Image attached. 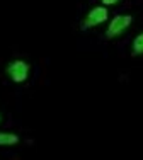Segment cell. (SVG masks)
Wrapping results in <instances>:
<instances>
[{"label":"cell","instance_id":"1","mask_svg":"<svg viewBox=\"0 0 143 160\" xmlns=\"http://www.w3.org/2000/svg\"><path fill=\"white\" fill-rule=\"evenodd\" d=\"M5 73L14 83H24V82H27L29 73H31V65L27 62H24V60H19V58L12 60V62L7 63Z\"/></svg>","mask_w":143,"mask_h":160},{"label":"cell","instance_id":"2","mask_svg":"<svg viewBox=\"0 0 143 160\" xmlns=\"http://www.w3.org/2000/svg\"><path fill=\"white\" fill-rule=\"evenodd\" d=\"M109 17V12H107V7L106 5H97L94 9H90L87 12V16L84 17L82 21V26L80 29L82 31H89V29L96 28V26H101L107 21Z\"/></svg>","mask_w":143,"mask_h":160},{"label":"cell","instance_id":"3","mask_svg":"<svg viewBox=\"0 0 143 160\" xmlns=\"http://www.w3.org/2000/svg\"><path fill=\"white\" fill-rule=\"evenodd\" d=\"M131 22H133V17H131L130 14H118V16H114L111 19V22L107 24L106 38L107 39H112V38L121 36V34L131 26Z\"/></svg>","mask_w":143,"mask_h":160},{"label":"cell","instance_id":"4","mask_svg":"<svg viewBox=\"0 0 143 160\" xmlns=\"http://www.w3.org/2000/svg\"><path fill=\"white\" fill-rule=\"evenodd\" d=\"M21 142V136L16 133H9V131H0V147H14Z\"/></svg>","mask_w":143,"mask_h":160},{"label":"cell","instance_id":"5","mask_svg":"<svg viewBox=\"0 0 143 160\" xmlns=\"http://www.w3.org/2000/svg\"><path fill=\"white\" fill-rule=\"evenodd\" d=\"M143 55V32L135 36L131 43V56H141Z\"/></svg>","mask_w":143,"mask_h":160},{"label":"cell","instance_id":"6","mask_svg":"<svg viewBox=\"0 0 143 160\" xmlns=\"http://www.w3.org/2000/svg\"><path fill=\"white\" fill-rule=\"evenodd\" d=\"M102 2V5H106V7H111V5H118L121 0H101Z\"/></svg>","mask_w":143,"mask_h":160},{"label":"cell","instance_id":"7","mask_svg":"<svg viewBox=\"0 0 143 160\" xmlns=\"http://www.w3.org/2000/svg\"><path fill=\"white\" fill-rule=\"evenodd\" d=\"M0 123H2V114H0Z\"/></svg>","mask_w":143,"mask_h":160}]
</instances>
